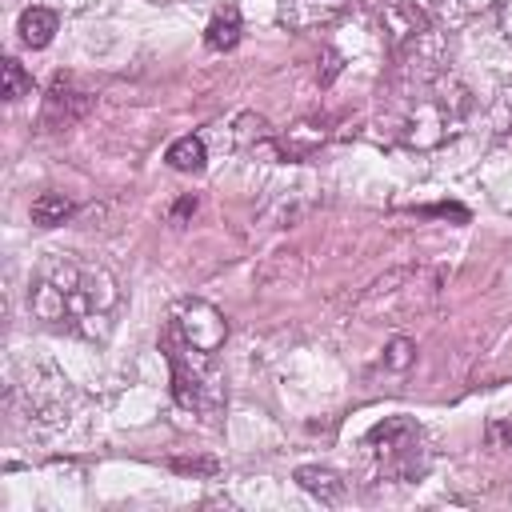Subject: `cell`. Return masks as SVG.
<instances>
[{
  "label": "cell",
  "mask_w": 512,
  "mask_h": 512,
  "mask_svg": "<svg viewBox=\"0 0 512 512\" xmlns=\"http://www.w3.org/2000/svg\"><path fill=\"white\" fill-rule=\"evenodd\" d=\"M116 304H120L116 276L84 256H52L36 268L28 284V308L40 324L88 340L108 336Z\"/></svg>",
  "instance_id": "1"
},
{
  "label": "cell",
  "mask_w": 512,
  "mask_h": 512,
  "mask_svg": "<svg viewBox=\"0 0 512 512\" xmlns=\"http://www.w3.org/2000/svg\"><path fill=\"white\" fill-rule=\"evenodd\" d=\"M468 108H472L468 88L456 84L448 72L424 76V80H412L408 96L400 100L392 132L404 148H440L460 132Z\"/></svg>",
  "instance_id": "2"
},
{
  "label": "cell",
  "mask_w": 512,
  "mask_h": 512,
  "mask_svg": "<svg viewBox=\"0 0 512 512\" xmlns=\"http://www.w3.org/2000/svg\"><path fill=\"white\" fill-rule=\"evenodd\" d=\"M372 464L380 476L388 480H416L428 468V448H424V432L408 420V416H388L380 420L368 440H364Z\"/></svg>",
  "instance_id": "3"
},
{
  "label": "cell",
  "mask_w": 512,
  "mask_h": 512,
  "mask_svg": "<svg viewBox=\"0 0 512 512\" xmlns=\"http://www.w3.org/2000/svg\"><path fill=\"white\" fill-rule=\"evenodd\" d=\"M168 344V364H172V396L180 408H212L220 388L212 372V352H196L180 344L176 336H164Z\"/></svg>",
  "instance_id": "4"
},
{
  "label": "cell",
  "mask_w": 512,
  "mask_h": 512,
  "mask_svg": "<svg viewBox=\"0 0 512 512\" xmlns=\"http://www.w3.org/2000/svg\"><path fill=\"white\" fill-rule=\"evenodd\" d=\"M168 336H176L180 344H188L196 352H216L228 336V324L208 300H184L168 316Z\"/></svg>",
  "instance_id": "5"
},
{
  "label": "cell",
  "mask_w": 512,
  "mask_h": 512,
  "mask_svg": "<svg viewBox=\"0 0 512 512\" xmlns=\"http://www.w3.org/2000/svg\"><path fill=\"white\" fill-rule=\"evenodd\" d=\"M92 104V92L80 88L72 76H56L48 96H44V124L48 128H68L72 120H80Z\"/></svg>",
  "instance_id": "6"
},
{
  "label": "cell",
  "mask_w": 512,
  "mask_h": 512,
  "mask_svg": "<svg viewBox=\"0 0 512 512\" xmlns=\"http://www.w3.org/2000/svg\"><path fill=\"white\" fill-rule=\"evenodd\" d=\"M344 8L348 0H280V20L288 28H316V24H328Z\"/></svg>",
  "instance_id": "7"
},
{
  "label": "cell",
  "mask_w": 512,
  "mask_h": 512,
  "mask_svg": "<svg viewBox=\"0 0 512 512\" xmlns=\"http://www.w3.org/2000/svg\"><path fill=\"white\" fill-rule=\"evenodd\" d=\"M296 484L308 492V496H316L320 504H336L340 496H344V480L332 472V468H296Z\"/></svg>",
  "instance_id": "8"
},
{
  "label": "cell",
  "mask_w": 512,
  "mask_h": 512,
  "mask_svg": "<svg viewBox=\"0 0 512 512\" xmlns=\"http://www.w3.org/2000/svg\"><path fill=\"white\" fill-rule=\"evenodd\" d=\"M16 32H20V40H24L28 48H44V44L52 40V32H56V12H52V8H40V4H36V8H24Z\"/></svg>",
  "instance_id": "9"
},
{
  "label": "cell",
  "mask_w": 512,
  "mask_h": 512,
  "mask_svg": "<svg viewBox=\"0 0 512 512\" xmlns=\"http://www.w3.org/2000/svg\"><path fill=\"white\" fill-rule=\"evenodd\" d=\"M236 40H240V12H236V8H220V12L208 20L204 44H208L212 52H228V48H236Z\"/></svg>",
  "instance_id": "10"
},
{
  "label": "cell",
  "mask_w": 512,
  "mask_h": 512,
  "mask_svg": "<svg viewBox=\"0 0 512 512\" xmlns=\"http://www.w3.org/2000/svg\"><path fill=\"white\" fill-rule=\"evenodd\" d=\"M72 216V200L64 196V192H40L36 200H32V224L36 228H56V224H64Z\"/></svg>",
  "instance_id": "11"
},
{
  "label": "cell",
  "mask_w": 512,
  "mask_h": 512,
  "mask_svg": "<svg viewBox=\"0 0 512 512\" xmlns=\"http://www.w3.org/2000/svg\"><path fill=\"white\" fill-rule=\"evenodd\" d=\"M176 172H200L208 152H204V140L200 136H180L176 144H168V156H164Z\"/></svg>",
  "instance_id": "12"
},
{
  "label": "cell",
  "mask_w": 512,
  "mask_h": 512,
  "mask_svg": "<svg viewBox=\"0 0 512 512\" xmlns=\"http://www.w3.org/2000/svg\"><path fill=\"white\" fill-rule=\"evenodd\" d=\"M20 96H32V76L24 72L20 60H4V100H20Z\"/></svg>",
  "instance_id": "13"
},
{
  "label": "cell",
  "mask_w": 512,
  "mask_h": 512,
  "mask_svg": "<svg viewBox=\"0 0 512 512\" xmlns=\"http://www.w3.org/2000/svg\"><path fill=\"white\" fill-rule=\"evenodd\" d=\"M412 356H416V344H412V340H404V336H396V340L388 344V352H384V364L400 372V368H408V364H412Z\"/></svg>",
  "instance_id": "14"
},
{
  "label": "cell",
  "mask_w": 512,
  "mask_h": 512,
  "mask_svg": "<svg viewBox=\"0 0 512 512\" xmlns=\"http://www.w3.org/2000/svg\"><path fill=\"white\" fill-rule=\"evenodd\" d=\"M496 20H500V32L512 40V0H500L496 4Z\"/></svg>",
  "instance_id": "15"
},
{
  "label": "cell",
  "mask_w": 512,
  "mask_h": 512,
  "mask_svg": "<svg viewBox=\"0 0 512 512\" xmlns=\"http://www.w3.org/2000/svg\"><path fill=\"white\" fill-rule=\"evenodd\" d=\"M488 4H500V0H464V8H488Z\"/></svg>",
  "instance_id": "16"
},
{
  "label": "cell",
  "mask_w": 512,
  "mask_h": 512,
  "mask_svg": "<svg viewBox=\"0 0 512 512\" xmlns=\"http://www.w3.org/2000/svg\"><path fill=\"white\" fill-rule=\"evenodd\" d=\"M156 4H176V0H156Z\"/></svg>",
  "instance_id": "17"
}]
</instances>
